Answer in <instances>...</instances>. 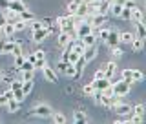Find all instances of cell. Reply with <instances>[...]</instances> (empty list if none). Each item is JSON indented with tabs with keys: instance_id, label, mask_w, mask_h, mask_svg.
<instances>
[{
	"instance_id": "1",
	"label": "cell",
	"mask_w": 146,
	"mask_h": 124,
	"mask_svg": "<svg viewBox=\"0 0 146 124\" xmlns=\"http://www.w3.org/2000/svg\"><path fill=\"white\" fill-rule=\"evenodd\" d=\"M111 90H113V93H115L117 97H124V95L130 93L131 84L128 80L121 79V80H117V82H111Z\"/></svg>"
},
{
	"instance_id": "2",
	"label": "cell",
	"mask_w": 146,
	"mask_h": 124,
	"mask_svg": "<svg viewBox=\"0 0 146 124\" xmlns=\"http://www.w3.org/2000/svg\"><path fill=\"white\" fill-rule=\"evenodd\" d=\"M31 113H33L35 117H51V113H53V108L49 106V104H44V102H40V104H36V106L31 109Z\"/></svg>"
},
{
	"instance_id": "3",
	"label": "cell",
	"mask_w": 146,
	"mask_h": 124,
	"mask_svg": "<svg viewBox=\"0 0 146 124\" xmlns=\"http://www.w3.org/2000/svg\"><path fill=\"white\" fill-rule=\"evenodd\" d=\"M111 109L119 117H128V115H131V111H133V106H131V104H124V102H115L111 106Z\"/></svg>"
},
{
	"instance_id": "4",
	"label": "cell",
	"mask_w": 146,
	"mask_h": 124,
	"mask_svg": "<svg viewBox=\"0 0 146 124\" xmlns=\"http://www.w3.org/2000/svg\"><path fill=\"white\" fill-rule=\"evenodd\" d=\"M40 70H42V75H44V79L48 80V82H51V84H57V82H58V77H57L55 68H49L48 64H46V66L40 68Z\"/></svg>"
},
{
	"instance_id": "5",
	"label": "cell",
	"mask_w": 146,
	"mask_h": 124,
	"mask_svg": "<svg viewBox=\"0 0 146 124\" xmlns=\"http://www.w3.org/2000/svg\"><path fill=\"white\" fill-rule=\"evenodd\" d=\"M88 20H90V24L93 26V27L106 26V24H108V18H106V15H100V13H93V15H90V17H88Z\"/></svg>"
},
{
	"instance_id": "6",
	"label": "cell",
	"mask_w": 146,
	"mask_h": 124,
	"mask_svg": "<svg viewBox=\"0 0 146 124\" xmlns=\"http://www.w3.org/2000/svg\"><path fill=\"white\" fill-rule=\"evenodd\" d=\"M97 53H99V46H97V44H93V46H86L84 53H82V58H84L86 62H91L95 57H97Z\"/></svg>"
},
{
	"instance_id": "7",
	"label": "cell",
	"mask_w": 146,
	"mask_h": 124,
	"mask_svg": "<svg viewBox=\"0 0 146 124\" xmlns=\"http://www.w3.org/2000/svg\"><path fill=\"white\" fill-rule=\"evenodd\" d=\"M71 38H75L73 35H70V33H66V31H60V33L57 35V46L58 48H68V44L71 42Z\"/></svg>"
},
{
	"instance_id": "8",
	"label": "cell",
	"mask_w": 146,
	"mask_h": 124,
	"mask_svg": "<svg viewBox=\"0 0 146 124\" xmlns=\"http://www.w3.org/2000/svg\"><path fill=\"white\" fill-rule=\"evenodd\" d=\"M31 33H33V42H44V40L49 36V31H48V27H40V29H36V31H31Z\"/></svg>"
},
{
	"instance_id": "9",
	"label": "cell",
	"mask_w": 146,
	"mask_h": 124,
	"mask_svg": "<svg viewBox=\"0 0 146 124\" xmlns=\"http://www.w3.org/2000/svg\"><path fill=\"white\" fill-rule=\"evenodd\" d=\"M102 70H104V79L111 80L113 75L117 73V64L115 62H108V64H104V66H102Z\"/></svg>"
},
{
	"instance_id": "10",
	"label": "cell",
	"mask_w": 146,
	"mask_h": 124,
	"mask_svg": "<svg viewBox=\"0 0 146 124\" xmlns=\"http://www.w3.org/2000/svg\"><path fill=\"white\" fill-rule=\"evenodd\" d=\"M91 82H93V86H95V90H97V91H104L106 88L111 86V80H110V79H104V77H102V79H93Z\"/></svg>"
},
{
	"instance_id": "11",
	"label": "cell",
	"mask_w": 146,
	"mask_h": 124,
	"mask_svg": "<svg viewBox=\"0 0 146 124\" xmlns=\"http://www.w3.org/2000/svg\"><path fill=\"white\" fill-rule=\"evenodd\" d=\"M121 11H122V2H113V0H110V7H108V13H110V15L119 18Z\"/></svg>"
},
{
	"instance_id": "12",
	"label": "cell",
	"mask_w": 146,
	"mask_h": 124,
	"mask_svg": "<svg viewBox=\"0 0 146 124\" xmlns=\"http://www.w3.org/2000/svg\"><path fill=\"white\" fill-rule=\"evenodd\" d=\"M0 33L6 36V38H13V35H15L17 31H15V26H13L11 22H6V24L2 26V29H0Z\"/></svg>"
},
{
	"instance_id": "13",
	"label": "cell",
	"mask_w": 146,
	"mask_h": 124,
	"mask_svg": "<svg viewBox=\"0 0 146 124\" xmlns=\"http://www.w3.org/2000/svg\"><path fill=\"white\" fill-rule=\"evenodd\" d=\"M130 46H131V51H133V53H141V51H143V48H144V38L133 36V40L130 42Z\"/></svg>"
},
{
	"instance_id": "14",
	"label": "cell",
	"mask_w": 146,
	"mask_h": 124,
	"mask_svg": "<svg viewBox=\"0 0 146 124\" xmlns=\"http://www.w3.org/2000/svg\"><path fill=\"white\" fill-rule=\"evenodd\" d=\"M7 7H9V9H13L15 13H22V11L26 9V4L22 2V0H9Z\"/></svg>"
},
{
	"instance_id": "15",
	"label": "cell",
	"mask_w": 146,
	"mask_h": 124,
	"mask_svg": "<svg viewBox=\"0 0 146 124\" xmlns=\"http://www.w3.org/2000/svg\"><path fill=\"white\" fill-rule=\"evenodd\" d=\"M104 42H106L110 48H111V46H119V33L110 29V33H108V36H106V40H104Z\"/></svg>"
},
{
	"instance_id": "16",
	"label": "cell",
	"mask_w": 146,
	"mask_h": 124,
	"mask_svg": "<svg viewBox=\"0 0 146 124\" xmlns=\"http://www.w3.org/2000/svg\"><path fill=\"white\" fill-rule=\"evenodd\" d=\"M135 36H139V38H144L146 36V26H144V20H139L135 22Z\"/></svg>"
},
{
	"instance_id": "17",
	"label": "cell",
	"mask_w": 146,
	"mask_h": 124,
	"mask_svg": "<svg viewBox=\"0 0 146 124\" xmlns=\"http://www.w3.org/2000/svg\"><path fill=\"white\" fill-rule=\"evenodd\" d=\"M2 15H4V18H6V22H11V24L18 18V13H15L13 9H9V7L2 9Z\"/></svg>"
},
{
	"instance_id": "18",
	"label": "cell",
	"mask_w": 146,
	"mask_h": 124,
	"mask_svg": "<svg viewBox=\"0 0 146 124\" xmlns=\"http://www.w3.org/2000/svg\"><path fill=\"white\" fill-rule=\"evenodd\" d=\"M133 33L131 31H124V33H119V44H130L133 40Z\"/></svg>"
},
{
	"instance_id": "19",
	"label": "cell",
	"mask_w": 146,
	"mask_h": 124,
	"mask_svg": "<svg viewBox=\"0 0 146 124\" xmlns=\"http://www.w3.org/2000/svg\"><path fill=\"white\" fill-rule=\"evenodd\" d=\"M131 20L133 22H139V20H144V11L141 9L139 6H135L131 9Z\"/></svg>"
},
{
	"instance_id": "20",
	"label": "cell",
	"mask_w": 146,
	"mask_h": 124,
	"mask_svg": "<svg viewBox=\"0 0 146 124\" xmlns=\"http://www.w3.org/2000/svg\"><path fill=\"white\" fill-rule=\"evenodd\" d=\"M13 48H15V40H13V38H7L6 42L2 44V55H11Z\"/></svg>"
},
{
	"instance_id": "21",
	"label": "cell",
	"mask_w": 146,
	"mask_h": 124,
	"mask_svg": "<svg viewBox=\"0 0 146 124\" xmlns=\"http://www.w3.org/2000/svg\"><path fill=\"white\" fill-rule=\"evenodd\" d=\"M6 106H7V111L9 113H17L18 109H20V102L15 100V99H9L7 102H6Z\"/></svg>"
},
{
	"instance_id": "22",
	"label": "cell",
	"mask_w": 146,
	"mask_h": 124,
	"mask_svg": "<svg viewBox=\"0 0 146 124\" xmlns=\"http://www.w3.org/2000/svg\"><path fill=\"white\" fill-rule=\"evenodd\" d=\"M80 40H82V44H84V46H93V44H97V42H99V40H97V36H95L93 33L84 35Z\"/></svg>"
},
{
	"instance_id": "23",
	"label": "cell",
	"mask_w": 146,
	"mask_h": 124,
	"mask_svg": "<svg viewBox=\"0 0 146 124\" xmlns=\"http://www.w3.org/2000/svg\"><path fill=\"white\" fill-rule=\"evenodd\" d=\"M18 18H22V20H26L27 24H29V22H31V20L35 18V13H33V11H29V9L26 7V9H24L22 13H18Z\"/></svg>"
},
{
	"instance_id": "24",
	"label": "cell",
	"mask_w": 146,
	"mask_h": 124,
	"mask_svg": "<svg viewBox=\"0 0 146 124\" xmlns=\"http://www.w3.org/2000/svg\"><path fill=\"white\" fill-rule=\"evenodd\" d=\"M79 0H70L68 2V6H66V11H68V15H75V11H77V7H79Z\"/></svg>"
},
{
	"instance_id": "25",
	"label": "cell",
	"mask_w": 146,
	"mask_h": 124,
	"mask_svg": "<svg viewBox=\"0 0 146 124\" xmlns=\"http://www.w3.org/2000/svg\"><path fill=\"white\" fill-rule=\"evenodd\" d=\"M22 91H24V95L27 97V95L31 93V90H33V80H22Z\"/></svg>"
},
{
	"instance_id": "26",
	"label": "cell",
	"mask_w": 146,
	"mask_h": 124,
	"mask_svg": "<svg viewBox=\"0 0 146 124\" xmlns=\"http://www.w3.org/2000/svg\"><path fill=\"white\" fill-rule=\"evenodd\" d=\"M73 122H88V117L84 111H73Z\"/></svg>"
},
{
	"instance_id": "27",
	"label": "cell",
	"mask_w": 146,
	"mask_h": 124,
	"mask_svg": "<svg viewBox=\"0 0 146 124\" xmlns=\"http://www.w3.org/2000/svg\"><path fill=\"white\" fill-rule=\"evenodd\" d=\"M13 26H15V31H24V29H27V22L22 20V18H17V20L13 22Z\"/></svg>"
},
{
	"instance_id": "28",
	"label": "cell",
	"mask_w": 146,
	"mask_h": 124,
	"mask_svg": "<svg viewBox=\"0 0 146 124\" xmlns=\"http://www.w3.org/2000/svg\"><path fill=\"white\" fill-rule=\"evenodd\" d=\"M75 73H77V68L73 66V64L68 62L66 70H64V75H66V77H70V79H75Z\"/></svg>"
},
{
	"instance_id": "29",
	"label": "cell",
	"mask_w": 146,
	"mask_h": 124,
	"mask_svg": "<svg viewBox=\"0 0 146 124\" xmlns=\"http://www.w3.org/2000/svg\"><path fill=\"white\" fill-rule=\"evenodd\" d=\"M82 91H84V95L91 97V95L95 93V86H93V82H88V84H84V86H82Z\"/></svg>"
},
{
	"instance_id": "30",
	"label": "cell",
	"mask_w": 146,
	"mask_h": 124,
	"mask_svg": "<svg viewBox=\"0 0 146 124\" xmlns=\"http://www.w3.org/2000/svg\"><path fill=\"white\" fill-rule=\"evenodd\" d=\"M18 70H20V71H35V66H33V62H29V60L26 58V60L22 62V66L18 68Z\"/></svg>"
},
{
	"instance_id": "31",
	"label": "cell",
	"mask_w": 146,
	"mask_h": 124,
	"mask_svg": "<svg viewBox=\"0 0 146 124\" xmlns=\"http://www.w3.org/2000/svg\"><path fill=\"white\" fill-rule=\"evenodd\" d=\"M119 18H122V20H131V9L122 6V11H121V15H119Z\"/></svg>"
},
{
	"instance_id": "32",
	"label": "cell",
	"mask_w": 146,
	"mask_h": 124,
	"mask_svg": "<svg viewBox=\"0 0 146 124\" xmlns=\"http://www.w3.org/2000/svg\"><path fill=\"white\" fill-rule=\"evenodd\" d=\"M143 79H144L143 71H139V70H133V71H131V80H133V84H135V82H143Z\"/></svg>"
},
{
	"instance_id": "33",
	"label": "cell",
	"mask_w": 146,
	"mask_h": 124,
	"mask_svg": "<svg viewBox=\"0 0 146 124\" xmlns=\"http://www.w3.org/2000/svg\"><path fill=\"white\" fill-rule=\"evenodd\" d=\"M27 27H29V31H36L42 27V20H36V18H33V20L27 24Z\"/></svg>"
},
{
	"instance_id": "34",
	"label": "cell",
	"mask_w": 146,
	"mask_h": 124,
	"mask_svg": "<svg viewBox=\"0 0 146 124\" xmlns=\"http://www.w3.org/2000/svg\"><path fill=\"white\" fill-rule=\"evenodd\" d=\"M144 109H146V106H144V104H137V106H133V111H131V113H133V115H139V117H144Z\"/></svg>"
},
{
	"instance_id": "35",
	"label": "cell",
	"mask_w": 146,
	"mask_h": 124,
	"mask_svg": "<svg viewBox=\"0 0 146 124\" xmlns=\"http://www.w3.org/2000/svg\"><path fill=\"white\" fill-rule=\"evenodd\" d=\"M51 119H53V122H57V124H64L66 122V117L62 115V113H51Z\"/></svg>"
},
{
	"instance_id": "36",
	"label": "cell",
	"mask_w": 146,
	"mask_h": 124,
	"mask_svg": "<svg viewBox=\"0 0 146 124\" xmlns=\"http://www.w3.org/2000/svg\"><path fill=\"white\" fill-rule=\"evenodd\" d=\"M9 88H11L13 91H15V90H20L22 88V79H13L11 82H9Z\"/></svg>"
},
{
	"instance_id": "37",
	"label": "cell",
	"mask_w": 146,
	"mask_h": 124,
	"mask_svg": "<svg viewBox=\"0 0 146 124\" xmlns=\"http://www.w3.org/2000/svg\"><path fill=\"white\" fill-rule=\"evenodd\" d=\"M13 99H15V100H18V102H22V100L26 99L24 91H22V90H15V91H13Z\"/></svg>"
},
{
	"instance_id": "38",
	"label": "cell",
	"mask_w": 146,
	"mask_h": 124,
	"mask_svg": "<svg viewBox=\"0 0 146 124\" xmlns=\"http://www.w3.org/2000/svg\"><path fill=\"white\" fill-rule=\"evenodd\" d=\"M110 49H111V55H113L115 58H121V57H122V49L119 48V46H111Z\"/></svg>"
},
{
	"instance_id": "39",
	"label": "cell",
	"mask_w": 146,
	"mask_h": 124,
	"mask_svg": "<svg viewBox=\"0 0 146 124\" xmlns=\"http://www.w3.org/2000/svg\"><path fill=\"white\" fill-rule=\"evenodd\" d=\"M24 60H26L24 53H22V55H17V57H15V68H17V70H18V68L22 66V62H24Z\"/></svg>"
},
{
	"instance_id": "40",
	"label": "cell",
	"mask_w": 146,
	"mask_h": 124,
	"mask_svg": "<svg viewBox=\"0 0 146 124\" xmlns=\"http://www.w3.org/2000/svg\"><path fill=\"white\" fill-rule=\"evenodd\" d=\"M35 71H22V80H33Z\"/></svg>"
},
{
	"instance_id": "41",
	"label": "cell",
	"mask_w": 146,
	"mask_h": 124,
	"mask_svg": "<svg viewBox=\"0 0 146 124\" xmlns=\"http://www.w3.org/2000/svg\"><path fill=\"white\" fill-rule=\"evenodd\" d=\"M33 53H35L36 60H46V51L44 49H36V51H33Z\"/></svg>"
},
{
	"instance_id": "42",
	"label": "cell",
	"mask_w": 146,
	"mask_h": 124,
	"mask_svg": "<svg viewBox=\"0 0 146 124\" xmlns=\"http://www.w3.org/2000/svg\"><path fill=\"white\" fill-rule=\"evenodd\" d=\"M66 66H68V62H66V60H60V58L57 60V70L60 71V73H64V70H66Z\"/></svg>"
},
{
	"instance_id": "43",
	"label": "cell",
	"mask_w": 146,
	"mask_h": 124,
	"mask_svg": "<svg viewBox=\"0 0 146 124\" xmlns=\"http://www.w3.org/2000/svg\"><path fill=\"white\" fill-rule=\"evenodd\" d=\"M102 77H104V70L100 68V70L95 71V77H93V79H102Z\"/></svg>"
},
{
	"instance_id": "44",
	"label": "cell",
	"mask_w": 146,
	"mask_h": 124,
	"mask_svg": "<svg viewBox=\"0 0 146 124\" xmlns=\"http://www.w3.org/2000/svg\"><path fill=\"white\" fill-rule=\"evenodd\" d=\"M4 95L7 97V100H9V99H13V90H11V88H9V90H6V91H4Z\"/></svg>"
},
{
	"instance_id": "45",
	"label": "cell",
	"mask_w": 146,
	"mask_h": 124,
	"mask_svg": "<svg viewBox=\"0 0 146 124\" xmlns=\"http://www.w3.org/2000/svg\"><path fill=\"white\" fill-rule=\"evenodd\" d=\"M6 102H7V97H6V95H0V106H6Z\"/></svg>"
},
{
	"instance_id": "46",
	"label": "cell",
	"mask_w": 146,
	"mask_h": 124,
	"mask_svg": "<svg viewBox=\"0 0 146 124\" xmlns=\"http://www.w3.org/2000/svg\"><path fill=\"white\" fill-rule=\"evenodd\" d=\"M26 58H27V60H29V62H33V64H35V60H36V57H35V53H29V55H27V57H26Z\"/></svg>"
},
{
	"instance_id": "47",
	"label": "cell",
	"mask_w": 146,
	"mask_h": 124,
	"mask_svg": "<svg viewBox=\"0 0 146 124\" xmlns=\"http://www.w3.org/2000/svg\"><path fill=\"white\" fill-rule=\"evenodd\" d=\"M9 4V0H0V9H6Z\"/></svg>"
},
{
	"instance_id": "48",
	"label": "cell",
	"mask_w": 146,
	"mask_h": 124,
	"mask_svg": "<svg viewBox=\"0 0 146 124\" xmlns=\"http://www.w3.org/2000/svg\"><path fill=\"white\" fill-rule=\"evenodd\" d=\"M4 75H6V73H4L2 70H0V80H2V79H4Z\"/></svg>"
},
{
	"instance_id": "49",
	"label": "cell",
	"mask_w": 146,
	"mask_h": 124,
	"mask_svg": "<svg viewBox=\"0 0 146 124\" xmlns=\"http://www.w3.org/2000/svg\"><path fill=\"white\" fill-rule=\"evenodd\" d=\"M0 29H2V27H0Z\"/></svg>"
}]
</instances>
